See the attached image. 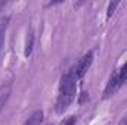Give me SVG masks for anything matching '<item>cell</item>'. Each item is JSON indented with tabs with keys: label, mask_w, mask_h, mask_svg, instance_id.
Wrapping results in <instances>:
<instances>
[{
	"label": "cell",
	"mask_w": 127,
	"mask_h": 125,
	"mask_svg": "<svg viewBox=\"0 0 127 125\" xmlns=\"http://www.w3.org/2000/svg\"><path fill=\"white\" fill-rule=\"evenodd\" d=\"M75 78L74 75L69 72H66L61 78V84H59V96H58V100H56V112L58 113H62L64 110H66V107L72 103L74 97H75V90H77V85H75Z\"/></svg>",
	"instance_id": "1"
},
{
	"label": "cell",
	"mask_w": 127,
	"mask_h": 125,
	"mask_svg": "<svg viewBox=\"0 0 127 125\" xmlns=\"http://www.w3.org/2000/svg\"><path fill=\"white\" fill-rule=\"evenodd\" d=\"M93 62V53L92 52H89L87 55H84L78 62L74 65V68L71 69V74L74 75V78L75 80H80L86 72H87V69L90 68V65Z\"/></svg>",
	"instance_id": "2"
},
{
	"label": "cell",
	"mask_w": 127,
	"mask_h": 125,
	"mask_svg": "<svg viewBox=\"0 0 127 125\" xmlns=\"http://www.w3.org/2000/svg\"><path fill=\"white\" fill-rule=\"evenodd\" d=\"M120 85H121L120 75H118V74H114V75L111 77V80H109V83H108L106 88H105V97L112 96V94H114L117 90H118V88H120Z\"/></svg>",
	"instance_id": "3"
},
{
	"label": "cell",
	"mask_w": 127,
	"mask_h": 125,
	"mask_svg": "<svg viewBox=\"0 0 127 125\" xmlns=\"http://www.w3.org/2000/svg\"><path fill=\"white\" fill-rule=\"evenodd\" d=\"M41 122H43V112L37 110V112H34L31 116L28 118V121L24 125H40Z\"/></svg>",
	"instance_id": "4"
},
{
	"label": "cell",
	"mask_w": 127,
	"mask_h": 125,
	"mask_svg": "<svg viewBox=\"0 0 127 125\" xmlns=\"http://www.w3.org/2000/svg\"><path fill=\"white\" fill-rule=\"evenodd\" d=\"M7 18H0V49H1V44H3V40H4V32L7 28Z\"/></svg>",
	"instance_id": "5"
},
{
	"label": "cell",
	"mask_w": 127,
	"mask_h": 125,
	"mask_svg": "<svg viewBox=\"0 0 127 125\" xmlns=\"http://www.w3.org/2000/svg\"><path fill=\"white\" fill-rule=\"evenodd\" d=\"M32 41H34V35L32 31L28 32V37H27V44H25V56H30L32 52Z\"/></svg>",
	"instance_id": "6"
},
{
	"label": "cell",
	"mask_w": 127,
	"mask_h": 125,
	"mask_svg": "<svg viewBox=\"0 0 127 125\" xmlns=\"http://www.w3.org/2000/svg\"><path fill=\"white\" fill-rule=\"evenodd\" d=\"M120 80H121V83L123 81H127V62L124 63V66L121 68V71H120Z\"/></svg>",
	"instance_id": "7"
},
{
	"label": "cell",
	"mask_w": 127,
	"mask_h": 125,
	"mask_svg": "<svg viewBox=\"0 0 127 125\" xmlns=\"http://www.w3.org/2000/svg\"><path fill=\"white\" fill-rule=\"evenodd\" d=\"M118 6V1H112V3H109V6H108V13H106V16L108 18H111V15L114 13V9Z\"/></svg>",
	"instance_id": "8"
},
{
	"label": "cell",
	"mask_w": 127,
	"mask_h": 125,
	"mask_svg": "<svg viewBox=\"0 0 127 125\" xmlns=\"http://www.w3.org/2000/svg\"><path fill=\"white\" fill-rule=\"evenodd\" d=\"M74 124H75V118L74 116H68L61 122V125H74Z\"/></svg>",
	"instance_id": "9"
},
{
	"label": "cell",
	"mask_w": 127,
	"mask_h": 125,
	"mask_svg": "<svg viewBox=\"0 0 127 125\" xmlns=\"http://www.w3.org/2000/svg\"><path fill=\"white\" fill-rule=\"evenodd\" d=\"M49 125H52V124H49Z\"/></svg>",
	"instance_id": "10"
}]
</instances>
